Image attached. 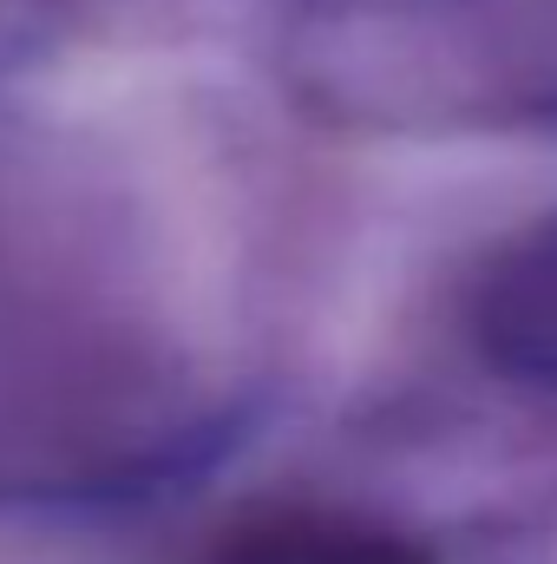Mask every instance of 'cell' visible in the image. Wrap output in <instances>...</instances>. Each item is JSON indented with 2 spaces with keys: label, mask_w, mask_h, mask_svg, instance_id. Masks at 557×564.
I'll return each mask as SVG.
<instances>
[{
  "label": "cell",
  "mask_w": 557,
  "mask_h": 564,
  "mask_svg": "<svg viewBox=\"0 0 557 564\" xmlns=\"http://www.w3.org/2000/svg\"><path fill=\"white\" fill-rule=\"evenodd\" d=\"M197 564H433L407 532L341 506H270L237 519Z\"/></svg>",
  "instance_id": "cell-1"
}]
</instances>
